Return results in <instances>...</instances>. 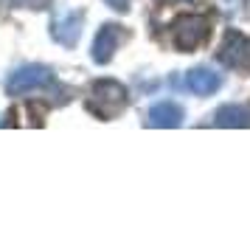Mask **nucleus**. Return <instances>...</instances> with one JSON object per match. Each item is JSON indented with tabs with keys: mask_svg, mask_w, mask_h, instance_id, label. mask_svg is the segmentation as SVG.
<instances>
[{
	"mask_svg": "<svg viewBox=\"0 0 250 242\" xmlns=\"http://www.w3.org/2000/svg\"><path fill=\"white\" fill-rule=\"evenodd\" d=\"M208 34H211V23L200 14H183L174 20V45L186 54L203 45Z\"/></svg>",
	"mask_w": 250,
	"mask_h": 242,
	"instance_id": "7ed1b4c3",
	"label": "nucleus"
},
{
	"mask_svg": "<svg viewBox=\"0 0 250 242\" xmlns=\"http://www.w3.org/2000/svg\"><path fill=\"white\" fill-rule=\"evenodd\" d=\"M113 12H118V14H126L129 12V0H104Z\"/></svg>",
	"mask_w": 250,
	"mask_h": 242,
	"instance_id": "9b49d317",
	"label": "nucleus"
},
{
	"mask_svg": "<svg viewBox=\"0 0 250 242\" xmlns=\"http://www.w3.org/2000/svg\"><path fill=\"white\" fill-rule=\"evenodd\" d=\"M3 6L9 9H31V12H40V9H48L51 0H3Z\"/></svg>",
	"mask_w": 250,
	"mask_h": 242,
	"instance_id": "9d476101",
	"label": "nucleus"
},
{
	"mask_svg": "<svg viewBox=\"0 0 250 242\" xmlns=\"http://www.w3.org/2000/svg\"><path fill=\"white\" fill-rule=\"evenodd\" d=\"M48 85H54L51 68H45V65H23L6 79V93L9 96H23V93H31V90H42Z\"/></svg>",
	"mask_w": 250,
	"mask_h": 242,
	"instance_id": "f03ea898",
	"label": "nucleus"
},
{
	"mask_svg": "<svg viewBox=\"0 0 250 242\" xmlns=\"http://www.w3.org/2000/svg\"><path fill=\"white\" fill-rule=\"evenodd\" d=\"M82 25H84V12L73 9V12H65L51 20V37L57 40L59 45L65 48H76L82 37Z\"/></svg>",
	"mask_w": 250,
	"mask_h": 242,
	"instance_id": "423d86ee",
	"label": "nucleus"
},
{
	"mask_svg": "<svg viewBox=\"0 0 250 242\" xmlns=\"http://www.w3.org/2000/svg\"><path fill=\"white\" fill-rule=\"evenodd\" d=\"M216 59H219L225 68L250 70V37L239 34V31L225 34V40H222V45H219Z\"/></svg>",
	"mask_w": 250,
	"mask_h": 242,
	"instance_id": "20e7f679",
	"label": "nucleus"
},
{
	"mask_svg": "<svg viewBox=\"0 0 250 242\" xmlns=\"http://www.w3.org/2000/svg\"><path fill=\"white\" fill-rule=\"evenodd\" d=\"M186 88L197 96H211L222 88V76L214 73L211 68H191L186 76Z\"/></svg>",
	"mask_w": 250,
	"mask_h": 242,
	"instance_id": "6e6552de",
	"label": "nucleus"
},
{
	"mask_svg": "<svg viewBox=\"0 0 250 242\" xmlns=\"http://www.w3.org/2000/svg\"><path fill=\"white\" fill-rule=\"evenodd\" d=\"M124 40H126L124 25H118V23L102 25V28H99V34H96V40H93V48H90L93 62H96V65H107Z\"/></svg>",
	"mask_w": 250,
	"mask_h": 242,
	"instance_id": "39448f33",
	"label": "nucleus"
},
{
	"mask_svg": "<svg viewBox=\"0 0 250 242\" xmlns=\"http://www.w3.org/2000/svg\"><path fill=\"white\" fill-rule=\"evenodd\" d=\"M129 93L121 82L115 79H99L90 88V99H87V110L96 113L99 118H113L126 107Z\"/></svg>",
	"mask_w": 250,
	"mask_h": 242,
	"instance_id": "f257e3e1",
	"label": "nucleus"
},
{
	"mask_svg": "<svg viewBox=\"0 0 250 242\" xmlns=\"http://www.w3.org/2000/svg\"><path fill=\"white\" fill-rule=\"evenodd\" d=\"M183 115L186 113H183V107L177 102H158L149 110V127H163V130L180 127Z\"/></svg>",
	"mask_w": 250,
	"mask_h": 242,
	"instance_id": "0eeeda50",
	"label": "nucleus"
},
{
	"mask_svg": "<svg viewBox=\"0 0 250 242\" xmlns=\"http://www.w3.org/2000/svg\"><path fill=\"white\" fill-rule=\"evenodd\" d=\"M216 127H250V110L245 104H225L214 115Z\"/></svg>",
	"mask_w": 250,
	"mask_h": 242,
	"instance_id": "1a4fd4ad",
	"label": "nucleus"
}]
</instances>
